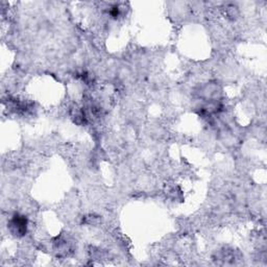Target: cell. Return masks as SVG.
<instances>
[{
    "label": "cell",
    "mask_w": 267,
    "mask_h": 267,
    "mask_svg": "<svg viewBox=\"0 0 267 267\" xmlns=\"http://www.w3.org/2000/svg\"><path fill=\"white\" fill-rule=\"evenodd\" d=\"M9 230L17 236H23L27 230V220L24 216L15 214L13 219L9 221Z\"/></svg>",
    "instance_id": "1"
}]
</instances>
